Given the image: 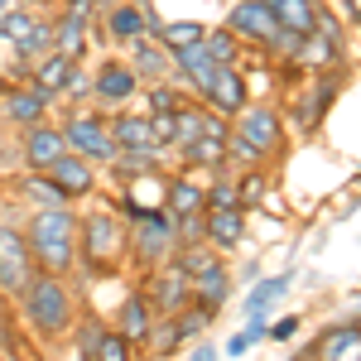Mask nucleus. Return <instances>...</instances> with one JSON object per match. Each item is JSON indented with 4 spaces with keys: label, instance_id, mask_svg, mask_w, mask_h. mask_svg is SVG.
Here are the masks:
<instances>
[{
    "label": "nucleus",
    "instance_id": "1",
    "mask_svg": "<svg viewBox=\"0 0 361 361\" xmlns=\"http://www.w3.org/2000/svg\"><path fill=\"white\" fill-rule=\"evenodd\" d=\"M78 231H82V222H78L73 202L68 207H34L25 222L34 265L49 270V275H68L78 265Z\"/></svg>",
    "mask_w": 361,
    "mask_h": 361
},
{
    "label": "nucleus",
    "instance_id": "2",
    "mask_svg": "<svg viewBox=\"0 0 361 361\" xmlns=\"http://www.w3.org/2000/svg\"><path fill=\"white\" fill-rule=\"evenodd\" d=\"M20 313H25V323L39 337H63L68 328H73V318H78L73 289L63 284V275L34 270V279H29L25 294H20Z\"/></svg>",
    "mask_w": 361,
    "mask_h": 361
},
{
    "label": "nucleus",
    "instance_id": "3",
    "mask_svg": "<svg viewBox=\"0 0 361 361\" xmlns=\"http://www.w3.org/2000/svg\"><path fill=\"white\" fill-rule=\"evenodd\" d=\"M126 250V226L116 222V212H92L82 217V231H78V255L92 275H111V265Z\"/></svg>",
    "mask_w": 361,
    "mask_h": 361
},
{
    "label": "nucleus",
    "instance_id": "4",
    "mask_svg": "<svg viewBox=\"0 0 361 361\" xmlns=\"http://www.w3.org/2000/svg\"><path fill=\"white\" fill-rule=\"evenodd\" d=\"M126 241H130V260H135L140 270H154V265H164V260H173V250H178L173 217H169L164 207H154V212H140L135 226L126 231Z\"/></svg>",
    "mask_w": 361,
    "mask_h": 361
},
{
    "label": "nucleus",
    "instance_id": "5",
    "mask_svg": "<svg viewBox=\"0 0 361 361\" xmlns=\"http://www.w3.org/2000/svg\"><path fill=\"white\" fill-rule=\"evenodd\" d=\"M63 135H68V149L82 154L87 164H111L116 159V135H111V121L106 116L73 111L63 121Z\"/></svg>",
    "mask_w": 361,
    "mask_h": 361
},
{
    "label": "nucleus",
    "instance_id": "6",
    "mask_svg": "<svg viewBox=\"0 0 361 361\" xmlns=\"http://www.w3.org/2000/svg\"><path fill=\"white\" fill-rule=\"evenodd\" d=\"M145 299L154 308V318H173L178 308L193 304V284H188V275L173 260H164V265L145 270Z\"/></svg>",
    "mask_w": 361,
    "mask_h": 361
},
{
    "label": "nucleus",
    "instance_id": "7",
    "mask_svg": "<svg viewBox=\"0 0 361 361\" xmlns=\"http://www.w3.org/2000/svg\"><path fill=\"white\" fill-rule=\"evenodd\" d=\"M34 279V250L25 226H0V294H25Z\"/></svg>",
    "mask_w": 361,
    "mask_h": 361
},
{
    "label": "nucleus",
    "instance_id": "8",
    "mask_svg": "<svg viewBox=\"0 0 361 361\" xmlns=\"http://www.w3.org/2000/svg\"><path fill=\"white\" fill-rule=\"evenodd\" d=\"M226 29L236 34V39H246V44H270L279 29V20H275V10H270V0H236L231 10H226Z\"/></svg>",
    "mask_w": 361,
    "mask_h": 361
},
{
    "label": "nucleus",
    "instance_id": "9",
    "mask_svg": "<svg viewBox=\"0 0 361 361\" xmlns=\"http://www.w3.org/2000/svg\"><path fill=\"white\" fill-rule=\"evenodd\" d=\"M159 15L154 10H145V5H135V0H121V5H111V10H102V29L111 34L116 44H135V39H154L159 34Z\"/></svg>",
    "mask_w": 361,
    "mask_h": 361
},
{
    "label": "nucleus",
    "instance_id": "10",
    "mask_svg": "<svg viewBox=\"0 0 361 361\" xmlns=\"http://www.w3.org/2000/svg\"><path fill=\"white\" fill-rule=\"evenodd\" d=\"M135 92H140V73L126 58H106V63L92 73V97H97L102 106H126Z\"/></svg>",
    "mask_w": 361,
    "mask_h": 361
},
{
    "label": "nucleus",
    "instance_id": "11",
    "mask_svg": "<svg viewBox=\"0 0 361 361\" xmlns=\"http://www.w3.org/2000/svg\"><path fill=\"white\" fill-rule=\"evenodd\" d=\"M49 92H39V87H5L0 92V121H10V126H20V130H29V126H39L44 116H49Z\"/></svg>",
    "mask_w": 361,
    "mask_h": 361
},
{
    "label": "nucleus",
    "instance_id": "12",
    "mask_svg": "<svg viewBox=\"0 0 361 361\" xmlns=\"http://www.w3.org/2000/svg\"><path fill=\"white\" fill-rule=\"evenodd\" d=\"M68 154V135H63V126H49V121H39V126H29L25 130V164L34 173H49Z\"/></svg>",
    "mask_w": 361,
    "mask_h": 361
},
{
    "label": "nucleus",
    "instance_id": "13",
    "mask_svg": "<svg viewBox=\"0 0 361 361\" xmlns=\"http://www.w3.org/2000/svg\"><path fill=\"white\" fill-rule=\"evenodd\" d=\"M236 130L270 159V149H279V140H284V130H279V111H270V106H246V111H236Z\"/></svg>",
    "mask_w": 361,
    "mask_h": 361
},
{
    "label": "nucleus",
    "instance_id": "14",
    "mask_svg": "<svg viewBox=\"0 0 361 361\" xmlns=\"http://www.w3.org/2000/svg\"><path fill=\"white\" fill-rule=\"evenodd\" d=\"M130 68L140 73V82H173V54L149 34L130 44Z\"/></svg>",
    "mask_w": 361,
    "mask_h": 361
},
{
    "label": "nucleus",
    "instance_id": "15",
    "mask_svg": "<svg viewBox=\"0 0 361 361\" xmlns=\"http://www.w3.org/2000/svg\"><path fill=\"white\" fill-rule=\"evenodd\" d=\"M207 106L222 116H236L250 106V92H246V73L241 68H217V82L207 92Z\"/></svg>",
    "mask_w": 361,
    "mask_h": 361
},
{
    "label": "nucleus",
    "instance_id": "16",
    "mask_svg": "<svg viewBox=\"0 0 361 361\" xmlns=\"http://www.w3.org/2000/svg\"><path fill=\"white\" fill-rule=\"evenodd\" d=\"M49 178H54L68 197H92V193H97V169L87 164L82 154H73V149H68V154L49 169Z\"/></svg>",
    "mask_w": 361,
    "mask_h": 361
},
{
    "label": "nucleus",
    "instance_id": "17",
    "mask_svg": "<svg viewBox=\"0 0 361 361\" xmlns=\"http://www.w3.org/2000/svg\"><path fill=\"white\" fill-rule=\"evenodd\" d=\"M164 212L178 222V217H193V212H207V188L197 183L193 173H178V178H169L164 188Z\"/></svg>",
    "mask_w": 361,
    "mask_h": 361
},
{
    "label": "nucleus",
    "instance_id": "18",
    "mask_svg": "<svg viewBox=\"0 0 361 361\" xmlns=\"http://www.w3.org/2000/svg\"><path fill=\"white\" fill-rule=\"evenodd\" d=\"M149 328H154V308L145 299V289H130V294L121 299V308H116V333L130 337V342H145Z\"/></svg>",
    "mask_w": 361,
    "mask_h": 361
},
{
    "label": "nucleus",
    "instance_id": "19",
    "mask_svg": "<svg viewBox=\"0 0 361 361\" xmlns=\"http://www.w3.org/2000/svg\"><path fill=\"white\" fill-rule=\"evenodd\" d=\"M241 236H246V212L241 207H207V246L217 255L241 246Z\"/></svg>",
    "mask_w": 361,
    "mask_h": 361
},
{
    "label": "nucleus",
    "instance_id": "20",
    "mask_svg": "<svg viewBox=\"0 0 361 361\" xmlns=\"http://www.w3.org/2000/svg\"><path fill=\"white\" fill-rule=\"evenodd\" d=\"M308 357L313 361H357L361 357V328L357 323H337V328H328Z\"/></svg>",
    "mask_w": 361,
    "mask_h": 361
},
{
    "label": "nucleus",
    "instance_id": "21",
    "mask_svg": "<svg viewBox=\"0 0 361 361\" xmlns=\"http://www.w3.org/2000/svg\"><path fill=\"white\" fill-rule=\"evenodd\" d=\"M78 63L82 58H68V54H49V58H39L34 68H29V82L39 87V92H49V97H63V87H68V78L78 73Z\"/></svg>",
    "mask_w": 361,
    "mask_h": 361
},
{
    "label": "nucleus",
    "instance_id": "22",
    "mask_svg": "<svg viewBox=\"0 0 361 361\" xmlns=\"http://www.w3.org/2000/svg\"><path fill=\"white\" fill-rule=\"evenodd\" d=\"M270 10H275L279 25L294 29L299 39H308V34L318 29V15H323V5H318V0H270Z\"/></svg>",
    "mask_w": 361,
    "mask_h": 361
},
{
    "label": "nucleus",
    "instance_id": "23",
    "mask_svg": "<svg viewBox=\"0 0 361 361\" xmlns=\"http://www.w3.org/2000/svg\"><path fill=\"white\" fill-rule=\"evenodd\" d=\"M54 54V15H39V25L29 29V39L15 44V63H20V73H29L39 58Z\"/></svg>",
    "mask_w": 361,
    "mask_h": 361
},
{
    "label": "nucleus",
    "instance_id": "24",
    "mask_svg": "<svg viewBox=\"0 0 361 361\" xmlns=\"http://www.w3.org/2000/svg\"><path fill=\"white\" fill-rule=\"evenodd\" d=\"M333 97H337V78H333V73L313 78V92H308L304 102H299V126H304V130H313V126H318V121L328 116Z\"/></svg>",
    "mask_w": 361,
    "mask_h": 361
},
{
    "label": "nucleus",
    "instance_id": "25",
    "mask_svg": "<svg viewBox=\"0 0 361 361\" xmlns=\"http://www.w3.org/2000/svg\"><path fill=\"white\" fill-rule=\"evenodd\" d=\"M87 39H92V25L87 20H73V15H54V49L68 58H82L87 54Z\"/></svg>",
    "mask_w": 361,
    "mask_h": 361
},
{
    "label": "nucleus",
    "instance_id": "26",
    "mask_svg": "<svg viewBox=\"0 0 361 361\" xmlns=\"http://www.w3.org/2000/svg\"><path fill=\"white\" fill-rule=\"evenodd\" d=\"M294 284V275H270V279H255L246 294V304H241V318H250V313H270V308L284 299V289Z\"/></svg>",
    "mask_w": 361,
    "mask_h": 361
},
{
    "label": "nucleus",
    "instance_id": "27",
    "mask_svg": "<svg viewBox=\"0 0 361 361\" xmlns=\"http://www.w3.org/2000/svg\"><path fill=\"white\" fill-rule=\"evenodd\" d=\"M111 135H116V149H159L154 130H149V116H116Z\"/></svg>",
    "mask_w": 361,
    "mask_h": 361
},
{
    "label": "nucleus",
    "instance_id": "28",
    "mask_svg": "<svg viewBox=\"0 0 361 361\" xmlns=\"http://www.w3.org/2000/svg\"><path fill=\"white\" fill-rule=\"evenodd\" d=\"M159 154H164V149H116L111 173L121 183H135V178H145V173L159 169Z\"/></svg>",
    "mask_w": 361,
    "mask_h": 361
},
{
    "label": "nucleus",
    "instance_id": "29",
    "mask_svg": "<svg viewBox=\"0 0 361 361\" xmlns=\"http://www.w3.org/2000/svg\"><path fill=\"white\" fill-rule=\"evenodd\" d=\"M20 193H25V202H34V207H68V202H73L49 173H34V169L20 178Z\"/></svg>",
    "mask_w": 361,
    "mask_h": 361
},
{
    "label": "nucleus",
    "instance_id": "30",
    "mask_svg": "<svg viewBox=\"0 0 361 361\" xmlns=\"http://www.w3.org/2000/svg\"><path fill=\"white\" fill-rule=\"evenodd\" d=\"M154 39H159V44H164L169 54H173V49H188V44H202V39H207V29L197 25V20H164Z\"/></svg>",
    "mask_w": 361,
    "mask_h": 361
},
{
    "label": "nucleus",
    "instance_id": "31",
    "mask_svg": "<svg viewBox=\"0 0 361 361\" xmlns=\"http://www.w3.org/2000/svg\"><path fill=\"white\" fill-rule=\"evenodd\" d=\"M202 49H207V58H212L217 68H236V58H241V39H236V34L222 25V29H207Z\"/></svg>",
    "mask_w": 361,
    "mask_h": 361
},
{
    "label": "nucleus",
    "instance_id": "32",
    "mask_svg": "<svg viewBox=\"0 0 361 361\" xmlns=\"http://www.w3.org/2000/svg\"><path fill=\"white\" fill-rule=\"evenodd\" d=\"M34 25H39V15H34L29 5H15V10H5V15H0V39L15 49L20 39H29V29H34Z\"/></svg>",
    "mask_w": 361,
    "mask_h": 361
},
{
    "label": "nucleus",
    "instance_id": "33",
    "mask_svg": "<svg viewBox=\"0 0 361 361\" xmlns=\"http://www.w3.org/2000/svg\"><path fill=\"white\" fill-rule=\"evenodd\" d=\"M212 318H217V313H212V308H202V304H188V308H178V313H173V323H178V337H183V342H197V337L212 328Z\"/></svg>",
    "mask_w": 361,
    "mask_h": 361
},
{
    "label": "nucleus",
    "instance_id": "34",
    "mask_svg": "<svg viewBox=\"0 0 361 361\" xmlns=\"http://www.w3.org/2000/svg\"><path fill=\"white\" fill-rule=\"evenodd\" d=\"M145 106H149L145 116H173L178 106H183V92H178V82H149Z\"/></svg>",
    "mask_w": 361,
    "mask_h": 361
},
{
    "label": "nucleus",
    "instance_id": "35",
    "mask_svg": "<svg viewBox=\"0 0 361 361\" xmlns=\"http://www.w3.org/2000/svg\"><path fill=\"white\" fill-rule=\"evenodd\" d=\"M145 347L154 352V357H169V352H178L183 347V337H178V323L173 318H154V328L145 337Z\"/></svg>",
    "mask_w": 361,
    "mask_h": 361
},
{
    "label": "nucleus",
    "instance_id": "36",
    "mask_svg": "<svg viewBox=\"0 0 361 361\" xmlns=\"http://www.w3.org/2000/svg\"><path fill=\"white\" fill-rule=\"evenodd\" d=\"M130 347H135L130 337H121L116 328H106V333H102V342H97V357H92V361H135V352H130Z\"/></svg>",
    "mask_w": 361,
    "mask_h": 361
},
{
    "label": "nucleus",
    "instance_id": "37",
    "mask_svg": "<svg viewBox=\"0 0 361 361\" xmlns=\"http://www.w3.org/2000/svg\"><path fill=\"white\" fill-rule=\"evenodd\" d=\"M236 202H241V212H246V207H260V202H265V173H260V169H250L246 178L236 183Z\"/></svg>",
    "mask_w": 361,
    "mask_h": 361
},
{
    "label": "nucleus",
    "instance_id": "38",
    "mask_svg": "<svg viewBox=\"0 0 361 361\" xmlns=\"http://www.w3.org/2000/svg\"><path fill=\"white\" fill-rule=\"evenodd\" d=\"M226 159H236V164L255 169L260 159H265V154H260V149H255V145H250V140L241 135V130H231V135H226Z\"/></svg>",
    "mask_w": 361,
    "mask_h": 361
},
{
    "label": "nucleus",
    "instance_id": "39",
    "mask_svg": "<svg viewBox=\"0 0 361 361\" xmlns=\"http://www.w3.org/2000/svg\"><path fill=\"white\" fill-rule=\"evenodd\" d=\"M102 333H106V328H102L97 318H82V323H78V357H82V361L97 357V342H102Z\"/></svg>",
    "mask_w": 361,
    "mask_h": 361
},
{
    "label": "nucleus",
    "instance_id": "40",
    "mask_svg": "<svg viewBox=\"0 0 361 361\" xmlns=\"http://www.w3.org/2000/svg\"><path fill=\"white\" fill-rule=\"evenodd\" d=\"M149 130H154V145H159V149H178V126H173V116H149Z\"/></svg>",
    "mask_w": 361,
    "mask_h": 361
},
{
    "label": "nucleus",
    "instance_id": "41",
    "mask_svg": "<svg viewBox=\"0 0 361 361\" xmlns=\"http://www.w3.org/2000/svg\"><path fill=\"white\" fill-rule=\"evenodd\" d=\"M207 207H241L236 202V183H226V178L207 183Z\"/></svg>",
    "mask_w": 361,
    "mask_h": 361
},
{
    "label": "nucleus",
    "instance_id": "42",
    "mask_svg": "<svg viewBox=\"0 0 361 361\" xmlns=\"http://www.w3.org/2000/svg\"><path fill=\"white\" fill-rule=\"evenodd\" d=\"M97 0H63V15H73V20H87V25H97Z\"/></svg>",
    "mask_w": 361,
    "mask_h": 361
},
{
    "label": "nucleus",
    "instance_id": "43",
    "mask_svg": "<svg viewBox=\"0 0 361 361\" xmlns=\"http://www.w3.org/2000/svg\"><path fill=\"white\" fill-rule=\"evenodd\" d=\"M63 97H92V73H82V63H78V73L68 78V87H63Z\"/></svg>",
    "mask_w": 361,
    "mask_h": 361
},
{
    "label": "nucleus",
    "instance_id": "44",
    "mask_svg": "<svg viewBox=\"0 0 361 361\" xmlns=\"http://www.w3.org/2000/svg\"><path fill=\"white\" fill-rule=\"evenodd\" d=\"M294 333H299V318H279V323H270V342H294Z\"/></svg>",
    "mask_w": 361,
    "mask_h": 361
},
{
    "label": "nucleus",
    "instance_id": "45",
    "mask_svg": "<svg viewBox=\"0 0 361 361\" xmlns=\"http://www.w3.org/2000/svg\"><path fill=\"white\" fill-rule=\"evenodd\" d=\"M250 347H255V342H250L246 333H231V337H226V342H222V352H226V357H246Z\"/></svg>",
    "mask_w": 361,
    "mask_h": 361
},
{
    "label": "nucleus",
    "instance_id": "46",
    "mask_svg": "<svg viewBox=\"0 0 361 361\" xmlns=\"http://www.w3.org/2000/svg\"><path fill=\"white\" fill-rule=\"evenodd\" d=\"M188 361H222V347H207V342H197Z\"/></svg>",
    "mask_w": 361,
    "mask_h": 361
},
{
    "label": "nucleus",
    "instance_id": "47",
    "mask_svg": "<svg viewBox=\"0 0 361 361\" xmlns=\"http://www.w3.org/2000/svg\"><path fill=\"white\" fill-rule=\"evenodd\" d=\"M15 5H20V0H0V15H5V10H15Z\"/></svg>",
    "mask_w": 361,
    "mask_h": 361
},
{
    "label": "nucleus",
    "instance_id": "48",
    "mask_svg": "<svg viewBox=\"0 0 361 361\" xmlns=\"http://www.w3.org/2000/svg\"><path fill=\"white\" fill-rule=\"evenodd\" d=\"M20 5H29V10H34V5H39V0H20Z\"/></svg>",
    "mask_w": 361,
    "mask_h": 361
},
{
    "label": "nucleus",
    "instance_id": "49",
    "mask_svg": "<svg viewBox=\"0 0 361 361\" xmlns=\"http://www.w3.org/2000/svg\"><path fill=\"white\" fill-rule=\"evenodd\" d=\"M135 5H145V0H135Z\"/></svg>",
    "mask_w": 361,
    "mask_h": 361
},
{
    "label": "nucleus",
    "instance_id": "50",
    "mask_svg": "<svg viewBox=\"0 0 361 361\" xmlns=\"http://www.w3.org/2000/svg\"><path fill=\"white\" fill-rule=\"evenodd\" d=\"M308 361H313V357H308Z\"/></svg>",
    "mask_w": 361,
    "mask_h": 361
}]
</instances>
